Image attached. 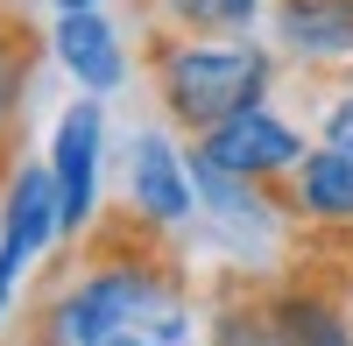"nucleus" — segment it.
<instances>
[{"label": "nucleus", "mask_w": 353, "mask_h": 346, "mask_svg": "<svg viewBox=\"0 0 353 346\" xmlns=\"http://www.w3.org/2000/svg\"><path fill=\"white\" fill-rule=\"evenodd\" d=\"M149 71H156V99L170 113V128H184L198 141L205 128H219L226 113L269 99L276 50H261L248 36H191V28H176L170 43H156Z\"/></svg>", "instance_id": "f257e3e1"}, {"label": "nucleus", "mask_w": 353, "mask_h": 346, "mask_svg": "<svg viewBox=\"0 0 353 346\" xmlns=\"http://www.w3.org/2000/svg\"><path fill=\"white\" fill-rule=\"evenodd\" d=\"M163 283H170V269L149 262V254H106V262L78 269L43 311V346H99V339H113Z\"/></svg>", "instance_id": "f03ea898"}, {"label": "nucleus", "mask_w": 353, "mask_h": 346, "mask_svg": "<svg viewBox=\"0 0 353 346\" xmlns=\"http://www.w3.org/2000/svg\"><path fill=\"white\" fill-rule=\"evenodd\" d=\"M191 149H198L205 163L233 170V177H254V184H290V177L304 170L311 141L290 128L269 99H254V106H241V113H226L219 128H205Z\"/></svg>", "instance_id": "7ed1b4c3"}, {"label": "nucleus", "mask_w": 353, "mask_h": 346, "mask_svg": "<svg viewBox=\"0 0 353 346\" xmlns=\"http://www.w3.org/2000/svg\"><path fill=\"white\" fill-rule=\"evenodd\" d=\"M128 212L149 234H176L198 219V177H191V149L170 128H134L128 134Z\"/></svg>", "instance_id": "20e7f679"}, {"label": "nucleus", "mask_w": 353, "mask_h": 346, "mask_svg": "<svg viewBox=\"0 0 353 346\" xmlns=\"http://www.w3.org/2000/svg\"><path fill=\"white\" fill-rule=\"evenodd\" d=\"M99 163H106V99L78 92L50 134V170L64 191V234H92L99 219Z\"/></svg>", "instance_id": "39448f33"}, {"label": "nucleus", "mask_w": 353, "mask_h": 346, "mask_svg": "<svg viewBox=\"0 0 353 346\" xmlns=\"http://www.w3.org/2000/svg\"><path fill=\"white\" fill-rule=\"evenodd\" d=\"M50 241H64V191H57V170L43 163H14L8 184H0V254H14L28 269Z\"/></svg>", "instance_id": "423d86ee"}, {"label": "nucleus", "mask_w": 353, "mask_h": 346, "mask_svg": "<svg viewBox=\"0 0 353 346\" xmlns=\"http://www.w3.org/2000/svg\"><path fill=\"white\" fill-rule=\"evenodd\" d=\"M50 50H57V64H64V78L78 85V92H92V99H106V92L128 85V43H121V28H113L99 8L57 14Z\"/></svg>", "instance_id": "0eeeda50"}, {"label": "nucleus", "mask_w": 353, "mask_h": 346, "mask_svg": "<svg viewBox=\"0 0 353 346\" xmlns=\"http://www.w3.org/2000/svg\"><path fill=\"white\" fill-rule=\"evenodd\" d=\"M276 50L297 64H346L353 57V0H276Z\"/></svg>", "instance_id": "6e6552de"}, {"label": "nucleus", "mask_w": 353, "mask_h": 346, "mask_svg": "<svg viewBox=\"0 0 353 346\" xmlns=\"http://www.w3.org/2000/svg\"><path fill=\"white\" fill-rule=\"evenodd\" d=\"M99 346H212V325H205V304L191 297V283L170 276L163 290L141 304L113 339H99Z\"/></svg>", "instance_id": "1a4fd4ad"}, {"label": "nucleus", "mask_w": 353, "mask_h": 346, "mask_svg": "<svg viewBox=\"0 0 353 346\" xmlns=\"http://www.w3.org/2000/svg\"><path fill=\"white\" fill-rule=\"evenodd\" d=\"M290 205L318 226H353V149H318L304 156V170L290 177Z\"/></svg>", "instance_id": "9d476101"}, {"label": "nucleus", "mask_w": 353, "mask_h": 346, "mask_svg": "<svg viewBox=\"0 0 353 346\" xmlns=\"http://www.w3.org/2000/svg\"><path fill=\"white\" fill-rule=\"evenodd\" d=\"M269 332H276V346H353V318L332 304V297H290V304H276L269 311Z\"/></svg>", "instance_id": "9b49d317"}, {"label": "nucleus", "mask_w": 353, "mask_h": 346, "mask_svg": "<svg viewBox=\"0 0 353 346\" xmlns=\"http://www.w3.org/2000/svg\"><path fill=\"white\" fill-rule=\"evenodd\" d=\"M156 8L176 28H191V36H248L276 0H156Z\"/></svg>", "instance_id": "f8f14e48"}, {"label": "nucleus", "mask_w": 353, "mask_h": 346, "mask_svg": "<svg viewBox=\"0 0 353 346\" xmlns=\"http://www.w3.org/2000/svg\"><path fill=\"white\" fill-rule=\"evenodd\" d=\"M318 141H325V149H353V85L325 99V113H318Z\"/></svg>", "instance_id": "ddd939ff"}, {"label": "nucleus", "mask_w": 353, "mask_h": 346, "mask_svg": "<svg viewBox=\"0 0 353 346\" xmlns=\"http://www.w3.org/2000/svg\"><path fill=\"white\" fill-rule=\"evenodd\" d=\"M14 283H21V262L0 254V325H8V311H14Z\"/></svg>", "instance_id": "4468645a"}, {"label": "nucleus", "mask_w": 353, "mask_h": 346, "mask_svg": "<svg viewBox=\"0 0 353 346\" xmlns=\"http://www.w3.org/2000/svg\"><path fill=\"white\" fill-rule=\"evenodd\" d=\"M14 43H21V36H14V21H8V8H0V78L14 71Z\"/></svg>", "instance_id": "2eb2a0df"}, {"label": "nucleus", "mask_w": 353, "mask_h": 346, "mask_svg": "<svg viewBox=\"0 0 353 346\" xmlns=\"http://www.w3.org/2000/svg\"><path fill=\"white\" fill-rule=\"evenodd\" d=\"M219 346H276V332H269V318H261V325H254V339H241V332H226Z\"/></svg>", "instance_id": "dca6fc26"}, {"label": "nucleus", "mask_w": 353, "mask_h": 346, "mask_svg": "<svg viewBox=\"0 0 353 346\" xmlns=\"http://www.w3.org/2000/svg\"><path fill=\"white\" fill-rule=\"evenodd\" d=\"M78 8H99V0H57V14H78Z\"/></svg>", "instance_id": "f3484780"}, {"label": "nucleus", "mask_w": 353, "mask_h": 346, "mask_svg": "<svg viewBox=\"0 0 353 346\" xmlns=\"http://www.w3.org/2000/svg\"><path fill=\"white\" fill-rule=\"evenodd\" d=\"M0 8H14V0H0Z\"/></svg>", "instance_id": "a211bd4d"}]
</instances>
